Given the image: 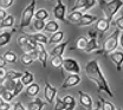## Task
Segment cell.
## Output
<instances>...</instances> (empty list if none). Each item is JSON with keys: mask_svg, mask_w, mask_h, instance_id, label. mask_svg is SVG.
Wrapping results in <instances>:
<instances>
[{"mask_svg": "<svg viewBox=\"0 0 123 110\" xmlns=\"http://www.w3.org/2000/svg\"><path fill=\"white\" fill-rule=\"evenodd\" d=\"M27 40H29V38H27L26 34H25V36H20V37L17 39V45H18L19 47L24 46V45L27 44Z\"/></svg>", "mask_w": 123, "mask_h": 110, "instance_id": "38", "label": "cell"}, {"mask_svg": "<svg viewBox=\"0 0 123 110\" xmlns=\"http://www.w3.org/2000/svg\"><path fill=\"white\" fill-rule=\"evenodd\" d=\"M31 38L33 40H36L37 43H42V44H47L49 43V38L46 37L44 33L42 32H37V33H29Z\"/></svg>", "mask_w": 123, "mask_h": 110, "instance_id": "21", "label": "cell"}, {"mask_svg": "<svg viewBox=\"0 0 123 110\" xmlns=\"http://www.w3.org/2000/svg\"><path fill=\"white\" fill-rule=\"evenodd\" d=\"M0 97L5 101V102H12L13 101V98H14L15 96L13 95V92H11V91H7V90H4L1 94H0Z\"/></svg>", "mask_w": 123, "mask_h": 110, "instance_id": "34", "label": "cell"}, {"mask_svg": "<svg viewBox=\"0 0 123 110\" xmlns=\"http://www.w3.org/2000/svg\"><path fill=\"white\" fill-rule=\"evenodd\" d=\"M97 20V17L89 14V13H83V16L80 17V19L78 20L76 25H78L79 27H85V26H90L95 21Z\"/></svg>", "mask_w": 123, "mask_h": 110, "instance_id": "11", "label": "cell"}, {"mask_svg": "<svg viewBox=\"0 0 123 110\" xmlns=\"http://www.w3.org/2000/svg\"><path fill=\"white\" fill-rule=\"evenodd\" d=\"M47 58H49V53H47L45 50H44V51H40V52H38V53H37V59H36V61L40 62L42 66L45 69V67H46V62H47Z\"/></svg>", "mask_w": 123, "mask_h": 110, "instance_id": "28", "label": "cell"}, {"mask_svg": "<svg viewBox=\"0 0 123 110\" xmlns=\"http://www.w3.org/2000/svg\"><path fill=\"white\" fill-rule=\"evenodd\" d=\"M62 101L64 102V104H65L66 107H74V108H76V99H75L71 95L64 96Z\"/></svg>", "mask_w": 123, "mask_h": 110, "instance_id": "31", "label": "cell"}, {"mask_svg": "<svg viewBox=\"0 0 123 110\" xmlns=\"http://www.w3.org/2000/svg\"><path fill=\"white\" fill-rule=\"evenodd\" d=\"M80 76H79V73H70L65 80L63 82V84H62V89H69V88H74V86H76L78 85L79 83H80Z\"/></svg>", "mask_w": 123, "mask_h": 110, "instance_id": "8", "label": "cell"}, {"mask_svg": "<svg viewBox=\"0 0 123 110\" xmlns=\"http://www.w3.org/2000/svg\"><path fill=\"white\" fill-rule=\"evenodd\" d=\"M21 72L19 71H15V70H8L6 71V75H5V78H8V79H13V80H17L21 77Z\"/></svg>", "mask_w": 123, "mask_h": 110, "instance_id": "30", "label": "cell"}, {"mask_svg": "<svg viewBox=\"0 0 123 110\" xmlns=\"http://www.w3.org/2000/svg\"><path fill=\"white\" fill-rule=\"evenodd\" d=\"M19 79H20V82L23 83L24 86H27L29 84H31V83L34 82V76H33V73L30 72V71H25Z\"/></svg>", "mask_w": 123, "mask_h": 110, "instance_id": "19", "label": "cell"}, {"mask_svg": "<svg viewBox=\"0 0 123 110\" xmlns=\"http://www.w3.org/2000/svg\"><path fill=\"white\" fill-rule=\"evenodd\" d=\"M55 99H56V108H55L53 110H64L65 108H66V105L64 104V102L62 101L59 97H57V96H56V98H55Z\"/></svg>", "mask_w": 123, "mask_h": 110, "instance_id": "39", "label": "cell"}, {"mask_svg": "<svg viewBox=\"0 0 123 110\" xmlns=\"http://www.w3.org/2000/svg\"><path fill=\"white\" fill-rule=\"evenodd\" d=\"M2 102H4V99H2V98H1V97H0V104H1V103H2Z\"/></svg>", "mask_w": 123, "mask_h": 110, "instance_id": "50", "label": "cell"}, {"mask_svg": "<svg viewBox=\"0 0 123 110\" xmlns=\"http://www.w3.org/2000/svg\"><path fill=\"white\" fill-rule=\"evenodd\" d=\"M23 88H24V85H23V83L20 82V79H17V80H15L14 90H13V95H14V96L20 95L21 94V91H23Z\"/></svg>", "mask_w": 123, "mask_h": 110, "instance_id": "36", "label": "cell"}, {"mask_svg": "<svg viewBox=\"0 0 123 110\" xmlns=\"http://www.w3.org/2000/svg\"><path fill=\"white\" fill-rule=\"evenodd\" d=\"M6 61L4 59V57L2 56H0V67H5L6 66Z\"/></svg>", "mask_w": 123, "mask_h": 110, "instance_id": "47", "label": "cell"}, {"mask_svg": "<svg viewBox=\"0 0 123 110\" xmlns=\"http://www.w3.org/2000/svg\"><path fill=\"white\" fill-rule=\"evenodd\" d=\"M15 18L12 14H7L2 20H0V30L2 29H11L14 26Z\"/></svg>", "mask_w": 123, "mask_h": 110, "instance_id": "15", "label": "cell"}, {"mask_svg": "<svg viewBox=\"0 0 123 110\" xmlns=\"http://www.w3.org/2000/svg\"><path fill=\"white\" fill-rule=\"evenodd\" d=\"M2 57H4V59L6 61V63H8V64H14L15 62H17V59H18L17 53H15L14 51H12V50L6 51V52L2 55Z\"/></svg>", "mask_w": 123, "mask_h": 110, "instance_id": "22", "label": "cell"}, {"mask_svg": "<svg viewBox=\"0 0 123 110\" xmlns=\"http://www.w3.org/2000/svg\"><path fill=\"white\" fill-rule=\"evenodd\" d=\"M69 40H66L65 43H59V44H56V46L52 47L51 51H50V55L51 56H63V53L65 52L66 46L69 45Z\"/></svg>", "mask_w": 123, "mask_h": 110, "instance_id": "12", "label": "cell"}, {"mask_svg": "<svg viewBox=\"0 0 123 110\" xmlns=\"http://www.w3.org/2000/svg\"><path fill=\"white\" fill-rule=\"evenodd\" d=\"M120 33H121V30L116 29V30L105 39V42H104V44H103V47H102L101 50H98V51H95V52L98 53V55L108 56L110 52L115 51V50L118 47V36H120Z\"/></svg>", "mask_w": 123, "mask_h": 110, "instance_id": "3", "label": "cell"}, {"mask_svg": "<svg viewBox=\"0 0 123 110\" xmlns=\"http://www.w3.org/2000/svg\"><path fill=\"white\" fill-rule=\"evenodd\" d=\"M64 110H75V108H74V107H66Z\"/></svg>", "mask_w": 123, "mask_h": 110, "instance_id": "49", "label": "cell"}, {"mask_svg": "<svg viewBox=\"0 0 123 110\" xmlns=\"http://www.w3.org/2000/svg\"><path fill=\"white\" fill-rule=\"evenodd\" d=\"M99 104H101V110H115V104L104 99L103 97H99Z\"/></svg>", "mask_w": 123, "mask_h": 110, "instance_id": "27", "label": "cell"}, {"mask_svg": "<svg viewBox=\"0 0 123 110\" xmlns=\"http://www.w3.org/2000/svg\"><path fill=\"white\" fill-rule=\"evenodd\" d=\"M96 4H97V0H85V6H84L83 11H89Z\"/></svg>", "mask_w": 123, "mask_h": 110, "instance_id": "41", "label": "cell"}, {"mask_svg": "<svg viewBox=\"0 0 123 110\" xmlns=\"http://www.w3.org/2000/svg\"><path fill=\"white\" fill-rule=\"evenodd\" d=\"M14 4V0H0V8L8 10Z\"/></svg>", "mask_w": 123, "mask_h": 110, "instance_id": "37", "label": "cell"}, {"mask_svg": "<svg viewBox=\"0 0 123 110\" xmlns=\"http://www.w3.org/2000/svg\"><path fill=\"white\" fill-rule=\"evenodd\" d=\"M84 6H85V0H76L71 11H82L84 8Z\"/></svg>", "mask_w": 123, "mask_h": 110, "instance_id": "35", "label": "cell"}, {"mask_svg": "<svg viewBox=\"0 0 123 110\" xmlns=\"http://www.w3.org/2000/svg\"><path fill=\"white\" fill-rule=\"evenodd\" d=\"M46 102H44L40 97H36L32 102L27 104V110H43Z\"/></svg>", "mask_w": 123, "mask_h": 110, "instance_id": "13", "label": "cell"}, {"mask_svg": "<svg viewBox=\"0 0 123 110\" xmlns=\"http://www.w3.org/2000/svg\"><path fill=\"white\" fill-rule=\"evenodd\" d=\"M36 4L37 0H31V2L21 12V18H20V24H19V32H21L24 29L29 27L34 18V12H36Z\"/></svg>", "mask_w": 123, "mask_h": 110, "instance_id": "4", "label": "cell"}, {"mask_svg": "<svg viewBox=\"0 0 123 110\" xmlns=\"http://www.w3.org/2000/svg\"><path fill=\"white\" fill-rule=\"evenodd\" d=\"M108 56H109L110 61L116 65V70L120 72V71L122 70V64H123V53H122V51H116V50H115V51L110 52Z\"/></svg>", "mask_w": 123, "mask_h": 110, "instance_id": "9", "label": "cell"}, {"mask_svg": "<svg viewBox=\"0 0 123 110\" xmlns=\"http://www.w3.org/2000/svg\"><path fill=\"white\" fill-rule=\"evenodd\" d=\"M115 110H121V109H115Z\"/></svg>", "mask_w": 123, "mask_h": 110, "instance_id": "51", "label": "cell"}, {"mask_svg": "<svg viewBox=\"0 0 123 110\" xmlns=\"http://www.w3.org/2000/svg\"><path fill=\"white\" fill-rule=\"evenodd\" d=\"M82 16H83V12H82V11H71V12L66 16V20H68L69 23H71V24H77Z\"/></svg>", "mask_w": 123, "mask_h": 110, "instance_id": "20", "label": "cell"}, {"mask_svg": "<svg viewBox=\"0 0 123 110\" xmlns=\"http://www.w3.org/2000/svg\"><path fill=\"white\" fill-rule=\"evenodd\" d=\"M110 25H111V21L108 20L107 18H102V19H98L97 23H96V30L101 33H104L110 29Z\"/></svg>", "mask_w": 123, "mask_h": 110, "instance_id": "14", "label": "cell"}, {"mask_svg": "<svg viewBox=\"0 0 123 110\" xmlns=\"http://www.w3.org/2000/svg\"><path fill=\"white\" fill-rule=\"evenodd\" d=\"M63 70H65L69 73H79L80 72V65L76 59L68 57V58H63V64H62Z\"/></svg>", "mask_w": 123, "mask_h": 110, "instance_id": "5", "label": "cell"}, {"mask_svg": "<svg viewBox=\"0 0 123 110\" xmlns=\"http://www.w3.org/2000/svg\"><path fill=\"white\" fill-rule=\"evenodd\" d=\"M58 30H59V24L55 20H49L45 24V27H44V31L50 32V33H53Z\"/></svg>", "mask_w": 123, "mask_h": 110, "instance_id": "23", "label": "cell"}, {"mask_svg": "<svg viewBox=\"0 0 123 110\" xmlns=\"http://www.w3.org/2000/svg\"><path fill=\"white\" fill-rule=\"evenodd\" d=\"M112 24H114V25H116L118 30L123 31V17L122 16H120L118 18H116V19L112 21Z\"/></svg>", "mask_w": 123, "mask_h": 110, "instance_id": "40", "label": "cell"}, {"mask_svg": "<svg viewBox=\"0 0 123 110\" xmlns=\"http://www.w3.org/2000/svg\"><path fill=\"white\" fill-rule=\"evenodd\" d=\"M86 43H88V39L85 37H79L76 42V49L77 50H80V51H84V49L86 46Z\"/></svg>", "mask_w": 123, "mask_h": 110, "instance_id": "32", "label": "cell"}, {"mask_svg": "<svg viewBox=\"0 0 123 110\" xmlns=\"http://www.w3.org/2000/svg\"><path fill=\"white\" fill-rule=\"evenodd\" d=\"M64 39V31H56L52 33V36L50 37V39H49V43L50 44H53V45H56V44H59L62 43V40Z\"/></svg>", "mask_w": 123, "mask_h": 110, "instance_id": "18", "label": "cell"}, {"mask_svg": "<svg viewBox=\"0 0 123 110\" xmlns=\"http://www.w3.org/2000/svg\"><path fill=\"white\" fill-rule=\"evenodd\" d=\"M0 110H12V105H11V103L10 102H2L1 104H0Z\"/></svg>", "mask_w": 123, "mask_h": 110, "instance_id": "42", "label": "cell"}, {"mask_svg": "<svg viewBox=\"0 0 123 110\" xmlns=\"http://www.w3.org/2000/svg\"><path fill=\"white\" fill-rule=\"evenodd\" d=\"M39 91H40V85L38 84V83H31L27 85V88H26V96H29V97H37L38 94H39Z\"/></svg>", "mask_w": 123, "mask_h": 110, "instance_id": "16", "label": "cell"}, {"mask_svg": "<svg viewBox=\"0 0 123 110\" xmlns=\"http://www.w3.org/2000/svg\"><path fill=\"white\" fill-rule=\"evenodd\" d=\"M78 95H79V103L80 105L86 110H90L93 105V101H92L91 96L86 92H83V91H78Z\"/></svg>", "mask_w": 123, "mask_h": 110, "instance_id": "10", "label": "cell"}, {"mask_svg": "<svg viewBox=\"0 0 123 110\" xmlns=\"http://www.w3.org/2000/svg\"><path fill=\"white\" fill-rule=\"evenodd\" d=\"M32 24H33V27H34V30H37V31H43L44 30V27H45V21L44 20H39V19H33L32 20Z\"/></svg>", "mask_w": 123, "mask_h": 110, "instance_id": "33", "label": "cell"}, {"mask_svg": "<svg viewBox=\"0 0 123 110\" xmlns=\"http://www.w3.org/2000/svg\"><path fill=\"white\" fill-rule=\"evenodd\" d=\"M12 110H26V108L23 105L21 102H17V103H14V105L12 107Z\"/></svg>", "mask_w": 123, "mask_h": 110, "instance_id": "44", "label": "cell"}, {"mask_svg": "<svg viewBox=\"0 0 123 110\" xmlns=\"http://www.w3.org/2000/svg\"><path fill=\"white\" fill-rule=\"evenodd\" d=\"M15 30H13V31H5L0 33V47H4L6 46L7 44H10L11 38H12V33Z\"/></svg>", "mask_w": 123, "mask_h": 110, "instance_id": "17", "label": "cell"}, {"mask_svg": "<svg viewBox=\"0 0 123 110\" xmlns=\"http://www.w3.org/2000/svg\"><path fill=\"white\" fill-rule=\"evenodd\" d=\"M97 47H98V43H97L96 38L92 37L90 40H88L86 46H85V49H84V51H85L86 53H91V52H93V51L97 50Z\"/></svg>", "mask_w": 123, "mask_h": 110, "instance_id": "24", "label": "cell"}, {"mask_svg": "<svg viewBox=\"0 0 123 110\" xmlns=\"http://www.w3.org/2000/svg\"><path fill=\"white\" fill-rule=\"evenodd\" d=\"M57 88H55L49 80H45V88H44V97H45L46 103L52 104L55 102V98L57 96Z\"/></svg>", "mask_w": 123, "mask_h": 110, "instance_id": "7", "label": "cell"}, {"mask_svg": "<svg viewBox=\"0 0 123 110\" xmlns=\"http://www.w3.org/2000/svg\"><path fill=\"white\" fill-rule=\"evenodd\" d=\"M20 61H21L23 65H25V66H30V65H32V64H33V62H34V58L31 56L30 53H24V55L21 56Z\"/></svg>", "mask_w": 123, "mask_h": 110, "instance_id": "29", "label": "cell"}, {"mask_svg": "<svg viewBox=\"0 0 123 110\" xmlns=\"http://www.w3.org/2000/svg\"><path fill=\"white\" fill-rule=\"evenodd\" d=\"M7 16V12H6V10H4V8H0V20H2L5 17Z\"/></svg>", "mask_w": 123, "mask_h": 110, "instance_id": "45", "label": "cell"}, {"mask_svg": "<svg viewBox=\"0 0 123 110\" xmlns=\"http://www.w3.org/2000/svg\"><path fill=\"white\" fill-rule=\"evenodd\" d=\"M34 50H36L37 52L44 51V50H45V44H42V43H37V42H36V44H34Z\"/></svg>", "mask_w": 123, "mask_h": 110, "instance_id": "43", "label": "cell"}, {"mask_svg": "<svg viewBox=\"0 0 123 110\" xmlns=\"http://www.w3.org/2000/svg\"><path fill=\"white\" fill-rule=\"evenodd\" d=\"M5 75H6V70H5V67H0V79L5 78Z\"/></svg>", "mask_w": 123, "mask_h": 110, "instance_id": "46", "label": "cell"}, {"mask_svg": "<svg viewBox=\"0 0 123 110\" xmlns=\"http://www.w3.org/2000/svg\"><path fill=\"white\" fill-rule=\"evenodd\" d=\"M85 73H86V77L97 85L98 91H103L108 96L114 97V92L110 89V85H109V83H108L107 78H105V76H104V73L101 69V65H99L97 59H92V61H89L86 63Z\"/></svg>", "mask_w": 123, "mask_h": 110, "instance_id": "1", "label": "cell"}, {"mask_svg": "<svg viewBox=\"0 0 123 110\" xmlns=\"http://www.w3.org/2000/svg\"><path fill=\"white\" fill-rule=\"evenodd\" d=\"M50 63L53 69H59L63 64V56H51Z\"/></svg>", "mask_w": 123, "mask_h": 110, "instance_id": "26", "label": "cell"}, {"mask_svg": "<svg viewBox=\"0 0 123 110\" xmlns=\"http://www.w3.org/2000/svg\"><path fill=\"white\" fill-rule=\"evenodd\" d=\"M66 12H68L66 5L62 0H57V4L53 7V16H55V18L57 20H59V21H65L66 20Z\"/></svg>", "mask_w": 123, "mask_h": 110, "instance_id": "6", "label": "cell"}, {"mask_svg": "<svg viewBox=\"0 0 123 110\" xmlns=\"http://www.w3.org/2000/svg\"><path fill=\"white\" fill-rule=\"evenodd\" d=\"M98 4H99V7L103 10V12L105 14V18L108 20H110V21L114 19V17L116 16V13L122 8L123 6L122 0H110V1L99 0Z\"/></svg>", "mask_w": 123, "mask_h": 110, "instance_id": "2", "label": "cell"}, {"mask_svg": "<svg viewBox=\"0 0 123 110\" xmlns=\"http://www.w3.org/2000/svg\"><path fill=\"white\" fill-rule=\"evenodd\" d=\"M50 17V13L47 12V10L45 8H39L34 12V18L33 19H39V20H46L49 19Z\"/></svg>", "mask_w": 123, "mask_h": 110, "instance_id": "25", "label": "cell"}, {"mask_svg": "<svg viewBox=\"0 0 123 110\" xmlns=\"http://www.w3.org/2000/svg\"><path fill=\"white\" fill-rule=\"evenodd\" d=\"M90 110H101V104H99V103H97V107H96L95 109H93V108H91Z\"/></svg>", "mask_w": 123, "mask_h": 110, "instance_id": "48", "label": "cell"}]
</instances>
